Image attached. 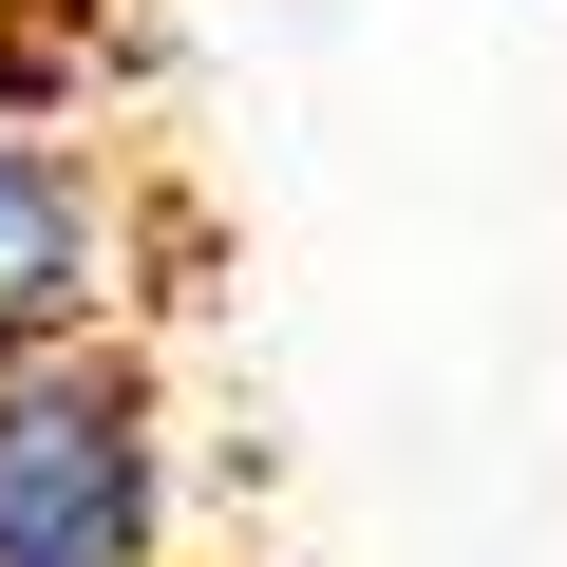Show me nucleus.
Masks as SVG:
<instances>
[{
  "label": "nucleus",
  "instance_id": "1",
  "mask_svg": "<svg viewBox=\"0 0 567 567\" xmlns=\"http://www.w3.org/2000/svg\"><path fill=\"white\" fill-rule=\"evenodd\" d=\"M189 454L152 398V341H0V567H171Z\"/></svg>",
  "mask_w": 567,
  "mask_h": 567
},
{
  "label": "nucleus",
  "instance_id": "2",
  "mask_svg": "<svg viewBox=\"0 0 567 567\" xmlns=\"http://www.w3.org/2000/svg\"><path fill=\"white\" fill-rule=\"evenodd\" d=\"M152 303V189L95 114L0 95V341H95Z\"/></svg>",
  "mask_w": 567,
  "mask_h": 567
}]
</instances>
